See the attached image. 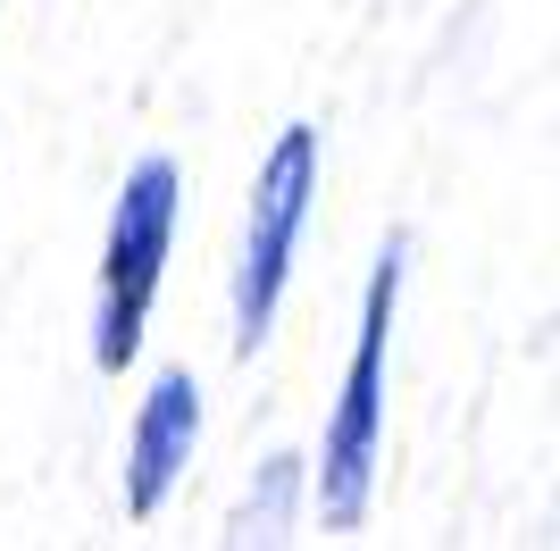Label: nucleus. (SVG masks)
Returning <instances> with one entry per match:
<instances>
[{"instance_id": "nucleus-1", "label": "nucleus", "mask_w": 560, "mask_h": 551, "mask_svg": "<svg viewBox=\"0 0 560 551\" xmlns=\"http://www.w3.org/2000/svg\"><path fill=\"white\" fill-rule=\"evenodd\" d=\"M401 268H410V243L385 234V243H376V268H369V293H360L343 385H335V401H327V435L310 452V509H318L327 535H351L376 502V459H385V351H394Z\"/></svg>"}, {"instance_id": "nucleus-2", "label": "nucleus", "mask_w": 560, "mask_h": 551, "mask_svg": "<svg viewBox=\"0 0 560 551\" xmlns=\"http://www.w3.org/2000/svg\"><path fill=\"white\" fill-rule=\"evenodd\" d=\"M176 209H185V176L176 160H135L109 201V234H101V268H93V367L126 376L142 360L151 335V301H160L167 251H176Z\"/></svg>"}, {"instance_id": "nucleus-3", "label": "nucleus", "mask_w": 560, "mask_h": 551, "mask_svg": "<svg viewBox=\"0 0 560 551\" xmlns=\"http://www.w3.org/2000/svg\"><path fill=\"white\" fill-rule=\"evenodd\" d=\"M310 201H318V126L293 117L252 176V218H243V259H234V351L243 360L277 326L284 276H293V251L310 234Z\"/></svg>"}, {"instance_id": "nucleus-4", "label": "nucleus", "mask_w": 560, "mask_h": 551, "mask_svg": "<svg viewBox=\"0 0 560 551\" xmlns=\"http://www.w3.org/2000/svg\"><path fill=\"white\" fill-rule=\"evenodd\" d=\"M192 443H201V376L192 367H160L135 401V426H126V518H160L176 477L192 468Z\"/></svg>"}, {"instance_id": "nucleus-5", "label": "nucleus", "mask_w": 560, "mask_h": 551, "mask_svg": "<svg viewBox=\"0 0 560 551\" xmlns=\"http://www.w3.org/2000/svg\"><path fill=\"white\" fill-rule=\"evenodd\" d=\"M302 484L310 468L293 452H268L243 484V502H234V527H226V551H284L293 535V509H302Z\"/></svg>"}]
</instances>
